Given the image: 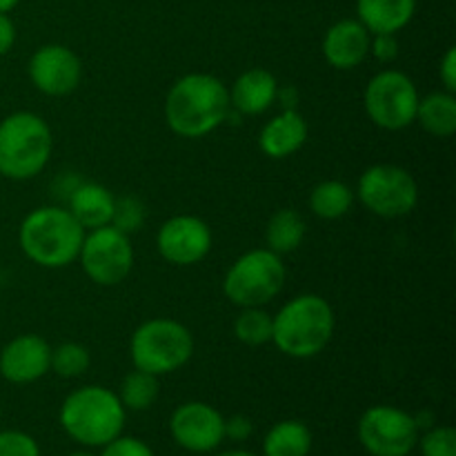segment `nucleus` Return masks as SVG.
I'll return each mask as SVG.
<instances>
[{"instance_id":"1","label":"nucleus","mask_w":456,"mask_h":456,"mask_svg":"<svg viewBox=\"0 0 456 456\" xmlns=\"http://www.w3.org/2000/svg\"><path fill=\"white\" fill-rule=\"evenodd\" d=\"M230 92L212 74H185L165 96V123L181 138H203L230 116Z\"/></svg>"},{"instance_id":"2","label":"nucleus","mask_w":456,"mask_h":456,"mask_svg":"<svg viewBox=\"0 0 456 456\" xmlns=\"http://www.w3.org/2000/svg\"><path fill=\"white\" fill-rule=\"evenodd\" d=\"M87 232L71 216L69 209L45 205L27 214L18 230L22 254L47 270H61L78 261Z\"/></svg>"},{"instance_id":"3","label":"nucleus","mask_w":456,"mask_h":456,"mask_svg":"<svg viewBox=\"0 0 456 456\" xmlns=\"http://www.w3.org/2000/svg\"><path fill=\"white\" fill-rule=\"evenodd\" d=\"M58 421L65 435L83 448H102L123 435L127 410L110 387L83 386L65 396Z\"/></svg>"},{"instance_id":"4","label":"nucleus","mask_w":456,"mask_h":456,"mask_svg":"<svg viewBox=\"0 0 456 456\" xmlns=\"http://www.w3.org/2000/svg\"><path fill=\"white\" fill-rule=\"evenodd\" d=\"M272 343L289 359H314L330 346L337 328L332 305L319 294H301L272 316Z\"/></svg>"},{"instance_id":"5","label":"nucleus","mask_w":456,"mask_h":456,"mask_svg":"<svg viewBox=\"0 0 456 456\" xmlns=\"http://www.w3.org/2000/svg\"><path fill=\"white\" fill-rule=\"evenodd\" d=\"M53 136L34 111H13L0 120V176L29 181L47 167Z\"/></svg>"},{"instance_id":"6","label":"nucleus","mask_w":456,"mask_h":456,"mask_svg":"<svg viewBox=\"0 0 456 456\" xmlns=\"http://www.w3.org/2000/svg\"><path fill=\"white\" fill-rule=\"evenodd\" d=\"M129 356L136 370L154 377L172 374L194 356V337L183 323L172 319H151L134 330Z\"/></svg>"},{"instance_id":"7","label":"nucleus","mask_w":456,"mask_h":456,"mask_svg":"<svg viewBox=\"0 0 456 456\" xmlns=\"http://www.w3.org/2000/svg\"><path fill=\"white\" fill-rule=\"evenodd\" d=\"M288 272L276 252L249 249L236 258L223 279V292L236 307H263L283 289Z\"/></svg>"},{"instance_id":"8","label":"nucleus","mask_w":456,"mask_h":456,"mask_svg":"<svg viewBox=\"0 0 456 456\" xmlns=\"http://www.w3.org/2000/svg\"><path fill=\"white\" fill-rule=\"evenodd\" d=\"M354 196L374 216L401 218L417 209L419 183L399 165H372L361 174Z\"/></svg>"},{"instance_id":"9","label":"nucleus","mask_w":456,"mask_h":456,"mask_svg":"<svg viewBox=\"0 0 456 456\" xmlns=\"http://www.w3.org/2000/svg\"><path fill=\"white\" fill-rule=\"evenodd\" d=\"M421 96L408 74L399 69H383L368 83L363 105L370 120L387 132H401L417 118Z\"/></svg>"},{"instance_id":"10","label":"nucleus","mask_w":456,"mask_h":456,"mask_svg":"<svg viewBox=\"0 0 456 456\" xmlns=\"http://www.w3.org/2000/svg\"><path fill=\"white\" fill-rule=\"evenodd\" d=\"M419 435L414 414L395 405H372L356 426L361 448L370 456H410L417 450Z\"/></svg>"},{"instance_id":"11","label":"nucleus","mask_w":456,"mask_h":456,"mask_svg":"<svg viewBox=\"0 0 456 456\" xmlns=\"http://www.w3.org/2000/svg\"><path fill=\"white\" fill-rule=\"evenodd\" d=\"M78 261L92 283L114 288L132 274L134 245L129 236L116 227H98L85 234Z\"/></svg>"},{"instance_id":"12","label":"nucleus","mask_w":456,"mask_h":456,"mask_svg":"<svg viewBox=\"0 0 456 456\" xmlns=\"http://www.w3.org/2000/svg\"><path fill=\"white\" fill-rule=\"evenodd\" d=\"M169 435L178 448L191 454H209L225 441V417L203 401L181 403L169 417Z\"/></svg>"},{"instance_id":"13","label":"nucleus","mask_w":456,"mask_h":456,"mask_svg":"<svg viewBox=\"0 0 456 456\" xmlns=\"http://www.w3.org/2000/svg\"><path fill=\"white\" fill-rule=\"evenodd\" d=\"M156 248L167 263L176 267H190L203 261L212 249V230L199 216L178 214L159 227Z\"/></svg>"},{"instance_id":"14","label":"nucleus","mask_w":456,"mask_h":456,"mask_svg":"<svg viewBox=\"0 0 456 456\" xmlns=\"http://www.w3.org/2000/svg\"><path fill=\"white\" fill-rule=\"evenodd\" d=\"M29 78L45 96H69L83 80V62L74 49L65 45H43L29 58Z\"/></svg>"},{"instance_id":"15","label":"nucleus","mask_w":456,"mask_h":456,"mask_svg":"<svg viewBox=\"0 0 456 456\" xmlns=\"http://www.w3.org/2000/svg\"><path fill=\"white\" fill-rule=\"evenodd\" d=\"M52 346L38 334H20L0 350V377L13 386H29L49 372Z\"/></svg>"},{"instance_id":"16","label":"nucleus","mask_w":456,"mask_h":456,"mask_svg":"<svg viewBox=\"0 0 456 456\" xmlns=\"http://www.w3.org/2000/svg\"><path fill=\"white\" fill-rule=\"evenodd\" d=\"M372 34L356 18L334 22L323 36V58L338 71H350L363 65L370 56Z\"/></svg>"},{"instance_id":"17","label":"nucleus","mask_w":456,"mask_h":456,"mask_svg":"<svg viewBox=\"0 0 456 456\" xmlns=\"http://www.w3.org/2000/svg\"><path fill=\"white\" fill-rule=\"evenodd\" d=\"M230 92V105L239 114L245 116H258L263 111L270 110L279 96V80L272 71L261 69V67H252V69L243 71L239 78L232 83Z\"/></svg>"},{"instance_id":"18","label":"nucleus","mask_w":456,"mask_h":456,"mask_svg":"<svg viewBox=\"0 0 456 456\" xmlns=\"http://www.w3.org/2000/svg\"><path fill=\"white\" fill-rule=\"evenodd\" d=\"M307 141V123L297 110H283L263 125L258 134V147L270 159H288L297 154Z\"/></svg>"},{"instance_id":"19","label":"nucleus","mask_w":456,"mask_h":456,"mask_svg":"<svg viewBox=\"0 0 456 456\" xmlns=\"http://www.w3.org/2000/svg\"><path fill=\"white\" fill-rule=\"evenodd\" d=\"M417 12V0H356V20L370 34H399Z\"/></svg>"},{"instance_id":"20","label":"nucleus","mask_w":456,"mask_h":456,"mask_svg":"<svg viewBox=\"0 0 456 456\" xmlns=\"http://www.w3.org/2000/svg\"><path fill=\"white\" fill-rule=\"evenodd\" d=\"M116 196L98 183H78L69 194V212L85 232L98 230L111 223Z\"/></svg>"},{"instance_id":"21","label":"nucleus","mask_w":456,"mask_h":456,"mask_svg":"<svg viewBox=\"0 0 456 456\" xmlns=\"http://www.w3.org/2000/svg\"><path fill=\"white\" fill-rule=\"evenodd\" d=\"M314 436L307 423L285 419L274 423L263 439V456H310Z\"/></svg>"},{"instance_id":"22","label":"nucleus","mask_w":456,"mask_h":456,"mask_svg":"<svg viewBox=\"0 0 456 456\" xmlns=\"http://www.w3.org/2000/svg\"><path fill=\"white\" fill-rule=\"evenodd\" d=\"M414 123L421 125L430 136L450 138L456 132V96L445 92H432L419 101L417 118Z\"/></svg>"},{"instance_id":"23","label":"nucleus","mask_w":456,"mask_h":456,"mask_svg":"<svg viewBox=\"0 0 456 456\" xmlns=\"http://www.w3.org/2000/svg\"><path fill=\"white\" fill-rule=\"evenodd\" d=\"M305 232H307V225L297 209H289V208L279 209V212L272 214V218L267 221V227H265L267 249L276 252L279 256L294 252V249H298L303 245Z\"/></svg>"},{"instance_id":"24","label":"nucleus","mask_w":456,"mask_h":456,"mask_svg":"<svg viewBox=\"0 0 456 456\" xmlns=\"http://www.w3.org/2000/svg\"><path fill=\"white\" fill-rule=\"evenodd\" d=\"M354 190L343 181H323L310 191V209L323 221L343 218L354 205Z\"/></svg>"},{"instance_id":"25","label":"nucleus","mask_w":456,"mask_h":456,"mask_svg":"<svg viewBox=\"0 0 456 456\" xmlns=\"http://www.w3.org/2000/svg\"><path fill=\"white\" fill-rule=\"evenodd\" d=\"M159 377L150 372H142V370L134 368L127 377L123 379L118 387V399L123 403L125 410H134V412H145L159 399Z\"/></svg>"},{"instance_id":"26","label":"nucleus","mask_w":456,"mask_h":456,"mask_svg":"<svg viewBox=\"0 0 456 456\" xmlns=\"http://www.w3.org/2000/svg\"><path fill=\"white\" fill-rule=\"evenodd\" d=\"M272 314H267L263 307H240V314L234 321V337L243 346L258 347L272 343Z\"/></svg>"},{"instance_id":"27","label":"nucleus","mask_w":456,"mask_h":456,"mask_svg":"<svg viewBox=\"0 0 456 456\" xmlns=\"http://www.w3.org/2000/svg\"><path fill=\"white\" fill-rule=\"evenodd\" d=\"M92 365L89 350L80 343H61L58 347H52V359H49V372H53L61 379H78Z\"/></svg>"},{"instance_id":"28","label":"nucleus","mask_w":456,"mask_h":456,"mask_svg":"<svg viewBox=\"0 0 456 456\" xmlns=\"http://www.w3.org/2000/svg\"><path fill=\"white\" fill-rule=\"evenodd\" d=\"M145 205L136 196H118L114 203V214H111V227H116L123 234L132 236L134 232L142 230L145 225Z\"/></svg>"},{"instance_id":"29","label":"nucleus","mask_w":456,"mask_h":456,"mask_svg":"<svg viewBox=\"0 0 456 456\" xmlns=\"http://www.w3.org/2000/svg\"><path fill=\"white\" fill-rule=\"evenodd\" d=\"M421 456H456V432L452 426H432L419 435Z\"/></svg>"},{"instance_id":"30","label":"nucleus","mask_w":456,"mask_h":456,"mask_svg":"<svg viewBox=\"0 0 456 456\" xmlns=\"http://www.w3.org/2000/svg\"><path fill=\"white\" fill-rule=\"evenodd\" d=\"M0 456H40V445L22 430H0Z\"/></svg>"},{"instance_id":"31","label":"nucleus","mask_w":456,"mask_h":456,"mask_svg":"<svg viewBox=\"0 0 456 456\" xmlns=\"http://www.w3.org/2000/svg\"><path fill=\"white\" fill-rule=\"evenodd\" d=\"M98 456H156V454L142 439L118 435L116 439H111L110 444L102 445L101 454Z\"/></svg>"},{"instance_id":"32","label":"nucleus","mask_w":456,"mask_h":456,"mask_svg":"<svg viewBox=\"0 0 456 456\" xmlns=\"http://www.w3.org/2000/svg\"><path fill=\"white\" fill-rule=\"evenodd\" d=\"M370 56L377 58L383 65H390L399 56V40L396 34H374L370 43Z\"/></svg>"},{"instance_id":"33","label":"nucleus","mask_w":456,"mask_h":456,"mask_svg":"<svg viewBox=\"0 0 456 456\" xmlns=\"http://www.w3.org/2000/svg\"><path fill=\"white\" fill-rule=\"evenodd\" d=\"M254 432L252 419L245 417V414H232L230 419H225V439L230 441H248Z\"/></svg>"},{"instance_id":"34","label":"nucleus","mask_w":456,"mask_h":456,"mask_svg":"<svg viewBox=\"0 0 456 456\" xmlns=\"http://www.w3.org/2000/svg\"><path fill=\"white\" fill-rule=\"evenodd\" d=\"M439 80L445 92L456 94V49L450 47L439 62Z\"/></svg>"},{"instance_id":"35","label":"nucleus","mask_w":456,"mask_h":456,"mask_svg":"<svg viewBox=\"0 0 456 456\" xmlns=\"http://www.w3.org/2000/svg\"><path fill=\"white\" fill-rule=\"evenodd\" d=\"M16 43V25L9 13H0V58L7 56Z\"/></svg>"},{"instance_id":"36","label":"nucleus","mask_w":456,"mask_h":456,"mask_svg":"<svg viewBox=\"0 0 456 456\" xmlns=\"http://www.w3.org/2000/svg\"><path fill=\"white\" fill-rule=\"evenodd\" d=\"M216 456H261V454L249 452V450H225V452H221Z\"/></svg>"},{"instance_id":"37","label":"nucleus","mask_w":456,"mask_h":456,"mask_svg":"<svg viewBox=\"0 0 456 456\" xmlns=\"http://www.w3.org/2000/svg\"><path fill=\"white\" fill-rule=\"evenodd\" d=\"M20 0H0V13H9Z\"/></svg>"},{"instance_id":"38","label":"nucleus","mask_w":456,"mask_h":456,"mask_svg":"<svg viewBox=\"0 0 456 456\" xmlns=\"http://www.w3.org/2000/svg\"><path fill=\"white\" fill-rule=\"evenodd\" d=\"M67 456H98V454L87 452V450H78V452H71V454H67Z\"/></svg>"},{"instance_id":"39","label":"nucleus","mask_w":456,"mask_h":456,"mask_svg":"<svg viewBox=\"0 0 456 456\" xmlns=\"http://www.w3.org/2000/svg\"><path fill=\"white\" fill-rule=\"evenodd\" d=\"M0 421H3V408H0Z\"/></svg>"}]
</instances>
